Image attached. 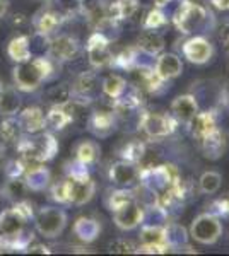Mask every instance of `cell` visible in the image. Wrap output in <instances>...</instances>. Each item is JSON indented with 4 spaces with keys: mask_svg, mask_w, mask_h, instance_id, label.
<instances>
[{
    "mask_svg": "<svg viewBox=\"0 0 229 256\" xmlns=\"http://www.w3.org/2000/svg\"><path fill=\"white\" fill-rule=\"evenodd\" d=\"M53 72V62L45 56H36L21 62L14 68V84L19 90H35Z\"/></svg>",
    "mask_w": 229,
    "mask_h": 256,
    "instance_id": "1",
    "label": "cell"
},
{
    "mask_svg": "<svg viewBox=\"0 0 229 256\" xmlns=\"http://www.w3.org/2000/svg\"><path fill=\"white\" fill-rule=\"evenodd\" d=\"M16 148L21 154V159L28 166H36L43 164L47 160L53 159L58 150V144L52 134H41L35 138H24L16 144Z\"/></svg>",
    "mask_w": 229,
    "mask_h": 256,
    "instance_id": "2",
    "label": "cell"
},
{
    "mask_svg": "<svg viewBox=\"0 0 229 256\" xmlns=\"http://www.w3.org/2000/svg\"><path fill=\"white\" fill-rule=\"evenodd\" d=\"M35 224L41 236L48 239L58 238L67 226V214L58 207H43L36 216Z\"/></svg>",
    "mask_w": 229,
    "mask_h": 256,
    "instance_id": "3",
    "label": "cell"
},
{
    "mask_svg": "<svg viewBox=\"0 0 229 256\" xmlns=\"http://www.w3.org/2000/svg\"><path fill=\"white\" fill-rule=\"evenodd\" d=\"M190 232L195 241L202 242V244H212L219 239L220 232H222V226H220L219 218L215 216L202 214L193 220Z\"/></svg>",
    "mask_w": 229,
    "mask_h": 256,
    "instance_id": "4",
    "label": "cell"
},
{
    "mask_svg": "<svg viewBox=\"0 0 229 256\" xmlns=\"http://www.w3.org/2000/svg\"><path fill=\"white\" fill-rule=\"evenodd\" d=\"M140 126L149 137H166L173 134L176 128V120L169 114H157V113H144L140 116Z\"/></svg>",
    "mask_w": 229,
    "mask_h": 256,
    "instance_id": "5",
    "label": "cell"
},
{
    "mask_svg": "<svg viewBox=\"0 0 229 256\" xmlns=\"http://www.w3.org/2000/svg\"><path fill=\"white\" fill-rule=\"evenodd\" d=\"M87 56H89L91 65L96 68L106 67L113 62V53L110 50V41L105 36L99 34L98 31L87 40Z\"/></svg>",
    "mask_w": 229,
    "mask_h": 256,
    "instance_id": "6",
    "label": "cell"
},
{
    "mask_svg": "<svg viewBox=\"0 0 229 256\" xmlns=\"http://www.w3.org/2000/svg\"><path fill=\"white\" fill-rule=\"evenodd\" d=\"M205 19V10L191 2H183L174 12V24L181 32H190Z\"/></svg>",
    "mask_w": 229,
    "mask_h": 256,
    "instance_id": "7",
    "label": "cell"
},
{
    "mask_svg": "<svg viewBox=\"0 0 229 256\" xmlns=\"http://www.w3.org/2000/svg\"><path fill=\"white\" fill-rule=\"evenodd\" d=\"M79 43L76 38L62 34L48 41V58L55 62H69L77 55Z\"/></svg>",
    "mask_w": 229,
    "mask_h": 256,
    "instance_id": "8",
    "label": "cell"
},
{
    "mask_svg": "<svg viewBox=\"0 0 229 256\" xmlns=\"http://www.w3.org/2000/svg\"><path fill=\"white\" fill-rule=\"evenodd\" d=\"M115 224L123 230H130L137 227L142 222L144 218V212L140 208V205L137 204L135 200L127 202L125 205H122L120 208L115 210Z\"/></svg>",
    "mask_w": 229,
    "mask_h": 256,
    "instance_id": "9",
    "label": "cell"
},
{
    "mask_svg": "<svg viewBox=\"0 0 229 256\" xmlns=\"http://www.w3.org/2000/svg\"><path fill=\"white\" fill-rule=\"evenodd\" d=\"M69 204L74 205H84L93 198L96 192L94 181H91L89 178L86 180H72L69 178Z\"/></svg>",
    "mask_w": 229,
    "mask_h": 256,
    "instance_id": "10",
    "label": "cell"
},
{
    "mask_svg": "<svg viewBox=\"0 0 229 256\" xmlns=\"http://www.w3.org/2000/svg\"><path fill=\"white\" fill-rule=\"evenodd\" d=\"M115 116L116 113L113 110H98L91 114L89 122V130L93 132L96 137H108L111 132L115 130Z\"/></svg>",
    "mask_w": 229,
    "mask_h": 256,
    "instance_id": "11",
    "label": "cell"
},
{
    "mask_svg": "<svg viewBox=\"0 0 229 256\" xmlns=\"http://www.w3.org/2000/svg\"><path fill=\"white\" fill-rule=\"evenodd\" d=\"M183 53L191 64H205L212 55V44L202 36H197L183 44Z\"/></svg>",
    "mask_w": 229,
    "mask_h": 256,
    "instance_id": "12",
    "label": "cell"
},
{
    "mask_svg": "<svg viewBox=\"0 0 229 256\" xmlns=\"http://www.w3.org/2000/svg\"><path fill=\"white\" fill-rule=\"evenodd\" d=\"M137 178H139V168L134 162L120 160L110 168V180L118 186H130Z\"/></svg>",
    "mask_w": 229,
    "mask_h": 256,
    "instance_id": "13",
    "label": "cell"
},
{
    "mask_svg": "<svg viewBox=\"0 0 229 256\" xmlns=\"http://www.w3.org/2000/svg\"><path fill=\"white\" fill-rule=\"evenodd\" d=\"M18 122L23 132L26 134H38L47 126V116L40 108H26L19 113Z\"/></svg>",
    "mask_w": 229,
    "mask_h": 256,
    "instance_id": "14",
    "label": "cell"
},
{
    "mask_svg": "<svg viewBox=\"0 0 229 256\" xmlns=\"http://www.w3.org/2000/svg\"><path fill=\"white\" fill-rule=\"evenodd\" d=\"M197 110H198L197 101L190 94L178 96L171 104L173 116L176 118V122H183V123H190L195 114H197Z\"/></svg>",
    "mask_w": 229,
    "mask_h": 256,
    "instance_id": "15",
    "label": "cell"
},
{
    "mask_svg": "<svg viewBox=\"0 0 229 256\" xmlns=\"http://www.w3.org/2000/svg\"><path fill=\"white\" fill-rule=\"evenodd\" d=\"M23 178L31 192H43L48 186L52 174H50V169L43 164H36V166H28Z\"/></svg>",
    "mask_w": 229,
    "mask_h": 256,
    "instance_id": "16",
    "label": "cell"
},
{
    "mask_svg": "<svg viewBox=\"0 0 229 256\" xmlns=\"http://www.w3.org/2000/svg\"><path fill=\"white\" fill-rule=\"evenodd\" d=\"M28 218L23 216L16 207L7 208L0 214V232L11 236V234H18L19 230L24 229Z\"/></svg>",
    "mask_w": 229,
    "mask_h": 256,
    "instance_id": "17",
    "label": "cell"
},
{
    "mask_svg": "<svg viewBox=\"0 0 229 256\" xmlns=\"http://www.w3.org/2000/svg\"><path fill=\"white\" fill-rule=\"evenodd\" d=\"M96 89H98V79H96V76L91 72H86V74H82V76L76 80V84H74L72 96L76 98V101L84 104V102L91 101V98L94 96Z\"/></svg>",
    "mask_w": 229,
    "mask_h": 256,
    "instance_id": "18",
    "label": "cell"
},
{
    "mask_svg": "<svg viewBox=\"0 0 229 256\" xmlns=\"http://www.w3.org/2000/svg\"><path fill=\"white\" fill-rule=\"evenodd\" d=\"M154 70H156V74L162 80H169L180 76L183 65H181V60L178 58L174 53H164V55H161L159 58H157L156 68Z\"/></svg>",
    "mask_w": 229,
    "mask_h": 256,
    "instance_id": "19",
    "label": "cell"
},
{
    "mask_svg": "<svg viewBox=\"0 0 229 256\" xmlns=\"http://www.w3.org/2000/svg\"><path fill=\"white\" fill-rule=\"evenodd\" d=\"M64 22V16L58 14L55 10H43L33 19V24L36 28V32L43 36H48L52 32H55L58 28Z\"/></svg>",
    "mask_w": 229,
    "mask_h": 256,
    "instance_id": "20",
    "label": "cell"
},
{
    "mask_svg": "<svg viewBox=\"0 0 229 256\" xmlns=\"http://www.w3.org/2000/svg\"><path fill=\"white\" fill-rule=\"evenodd\" d=\"M21 110V96L16 88H4L0 86V114L2 116H14Z\"/></svg>",
    "mask_w": 229,
    "mask_h": 256,
    "instance_id": "21",
    "label": "cell"
},
{
    "mask_svg": "<svg viewBox=\"0 0 229 256\" xmlns=\"http://www.w3.org/2000/svg\"><path fill=\"white\" fill-rule=\"evenodd\" d=\"M137 9H139V0H115L106 7V18L118 22L132 18Z\"/></svg>",
    "mask_w": 229,
    "mask_h": 256,
    "instance_id": "22",
    "label": "cell"
},
{
    "mask_svg": "<svg viewBox=\"0 0 229 256\" xmlns=\"http://www.w3.org/2000/svg\"><path fill=\"white\" fill-rule=\"evenodd\" d=\"M7 53L18 64L31 58L33 52H31V40H29V36H18V38L11 40L9 46H7Z\"/></svg>",
    "mask_w": 229,
    "mask_h": 256,
    "instance_id": "23",
    "label": "cell"
},
{
    "mask_svg": "<svg viewBox=\"0 0 229 256\" xmlns=\"http://www.w3.org/2000/svg\"><path fill=\"white\" fill-rule=\"evenodd\" d=\"M99 230H101V226L98 224V220L94 218H89V217H81L76 220L74 224V232L76 236L84 242H91L98 238Z\"/></svg>",
    "mask_w": 229,
    "mask_h": 256,
    "instance_id": "24",
    "label": "cell"
},
{
    "mask_svg": "<svg viewBox=\"0 0 229 256\" xmlns=\"http://www.w3.org/2000/svg\"><path fill=\"white\" fill-rule=\"evenodd\" d=\"M29 192L26 181H24V178H7L6 184L2 186V195L7 198V200L11 202H21L24 200Z\"/></svg>",
    "mask_w": 229,
    "mask_h": 256,
    "instance_id": "25",
    "label": "cell"
},
{
    "mask_svg": "<svg viewBox=\"0 0 229 256\" xmlns=\"http://www.w3.org/2000/svg\"><path fill=\"white\" fill-rule=\"evenodd\" d=\"M137 46H139V50H142L144 53H147V55H157L164 48V40H162L161 34H157L154 31H144L139 36Z\"/></svg>",
    "mask_w": 229,
    "mask_h": 256,
    "instance_id": "26",
    "label": "cell"
},
{
    "mask_svg": "<svg viewBox=\"0 0 229 256\" xmlns=\"http://www.w3.org/2000/svg\"><path fill=\"white\" fill-rule=\"evenodd\" d=\"M202 146L203 152H205V158L209 159H217L222 156L224 152V137L222 134L215 128L212 134H209L207 137L202 138Z\"/></svg>",
    "mask_w": 229,
    "mask_h": 256,
    "instance_id": "27",
    "label": "cell"
},
{
    "mask_svg": "<svg viewBox=\"0 0 229 256\" xmlns=\"http://www.w3.org/2000/svg\"><path fill=\"white\" fill-rule=\"evenodd\" d=\"M190 123L193 126V135L198 140H202L215 130V120L210 113H197Z\"/></svg>",
    "mask_w": 229,
    "mask_h": 256,
    "instance_id": "28",
    "label": "cell"
},
{
    "mask_svg": "<svg viewBox=\"0 0 229 256\" xmlns=\"http://www.w3.org/2000/svg\"><path fill=\"white\" fill-rule=\"evenodd\" d=\"M140 239H142V244L145 246H168L166 242V229L159 226H145L140 230Z\"/></svg>",
    "mask_w": 229,
    "mask_h": 256,
    "instance_id": "29",
    "label": "cell"
},
{
    "mask_svg": "<svg viewBox=\"0 0 229 256\" xmlns=\"http://www.w3.org/2000/svg\"><path fill=\"white\" fill-rule=\"evenodd\" d=\"M21 137H23V128H21L19 122L12 116H7L0 123V138L6 144H18Z\"/></svg>",
    "mask_w": 229,
    "mask_h": 256,
    "instance_id": "30",
    "label": "cell"
},
{
    "mask_svg": "<svg viewBox=\"0 0 229 256\" xmlns=\"http://www.w3.org/2000/svg\"><path fill=\"white\" fill-rule=\"evenodd\" d=\"M99 152L101 148L96 142H91V140H86V142H81L76 148V158L79 162L82 164H93L96 162V159L99 158Z\"/></svg>",
    "mask_w": 229,
    "mask_h": 256,
    "instance_id": "31",
    "label": "cell"
},
{
    "mask_svg": "<svg viewBox=\"0 0 229 256\" xmlns=\"http://www.w3.org/2000/svg\"><path fill=\"white\" fill-rule=\"evenodd\" d=\"M125 89H127V82L120 76H108L106 79L103 80V90H105L106 96H110L111 99L122 96Z\"/></svg>",
    "mask_w": 229,
    "mask_h": 256,
    "instance_id": "32",
    "label": "cell"
},
{
    "mask_svg": "<svg viewBox=\"0 0 229 256\" xmlns=\"http://www.w3.org/2000/svg\"><path fill=\"white\" fill-rule=\"evenodd\" d=\"M145 152V146L140 140H132L128 142L127 146L123 147L122 150V158L123 160H128V162H134V164H139V160L142 159Z\"/></svg>",
    "mask_w": 229,
    "mask_h": 256,
    "instance_id": "33",
    "label": "cell"
},
{
    "mask_svg": "<svg viewBox=\"0 0 229 256\" xmlns=\"http://www.w3.org/2000/svg\"><path fill=\"white\" fill-rule=\"evenodd\" d=\"M111 64H115L116 67L120 68H127V70H132L134 67H137V53L134 48H127L123 50L120 55L113 56V62Z\"/></svg>",
    "mask_w": 229,
    "mask_h": 256,
    "instance_id": "34",
    "label": "cell"
},
{
    "mask_svg": "<svg viewBox=\"0 0 229 256\" xmlns=\"http://www.w3.org/2000/svg\"><path fill=\"white\" fill-rule=\"evenodd\" d=\"M220 188V174L215 171L203 172L200 178V190L203 193H215Z\"/></svg>",
    "mask_w": 229,
    "mask_h": 256,
    "instance_id": "35",
    "label": "cell"
},
{
    "mask_svg": "<svg viewBox=\"0 0 229 256\" xmlns=\"http://www.w3.org/2000/svg\"><path fill=\"white\" fill-rule=\"evenodd\" d=\"M70 98H72V90L65 84L57 86V88H53L48 92V99H50V102H52V106L65 104L67 101H70Z\"/></svg>",
    "mask_w": 229,
    "mask_h": 256,
    "instance_id": "36",
    "label": "cell"
},
{
    "mask_svg": "<svg viewBox=\"0 0 229 256\" xmlns=\"http://www.w3.org/2000/svg\"><path fill=\"white\" fill-rule=\"evenodd\" d=\"M130 200H135L134 198V193L132 192H127V190H118V192H113L108 198V207H110L111 212H115L116 208H120L122 205H125L127 202Z\"/></svg>",
    "mask_w": 229,
    "mask_h": 256,
    "instance_id": "37",
    "label": "cell"
},
{
    "mask_svg": "<svg viewBox=\"0 0 229 256\" xmlns=\"http://www.w3.org/2000/svg\"><path fill=\"white\" fill-rule=\"evenodd\" d=\"M52 198L55 202H58V204H69V183H67V180L53 184Z\"/></svg>",
    "mask_w": 229,
    "mask_h": 256,
    "instance_id": "38",
    "label": "cell"
},
{
    "mask_svg": "<svg viewBox=\"0 0 229 256\" xmlns=\"http://www.w3.org/2000/svg\"><path fill=\"white\" fill-rule=\"evenodd\" d=\"M166 24V18L161 10H151L145 18L144 28L145 30H157V28L164 26Z\"/></svg>",
    "mask_w": 229,
    "mask_h": 256,
    "instance_id": "39",
    "label": "cell"
},
{
    "mask_svg": "<svg viewBox=\"0 0 229 256\" xmlns=\"http://www.w3.org/2000/svg\"><path fill=\"white\" fill-rule=\"evenodd\" d=\"M24 171H26V164H24L23 159L11 160V162L6 166L7 178H21V176H24Z\"/></svg>",
    "mask_w": 229,
    "mask_h": 256,
    "instance_id": "40",
    "label": "cell"
},
{
    "mask_svg": "<svg viewBox=\"0 0 229 256\" xmlns=\"http://www.w3.org/2000/svg\"><path fill=\"white\" fill-rule=\"evenodd\" d=\"M110 251L111 253H122V254L135 253V246L130 241H127V239H118V241L110 244Z\"/></svg>",
    "mask_w": 229,
    "mask_h": 256,
    "instance_id": "41",
    "label": "cell"
},
{
    "mask_svg": "<svg viewBox=\"0 0 229 256\" xmlns=\"http://www.w3.org/2000/svg\"><path fill=\"white\" fill-rule=\"evenodd\" d=\"M28 253H41V254H45V253H50V250H48V248L47 246H43V244H35V246H31V244H29L28 246Z\"/></svg>",
    "mask_w": 229,
    "mask_h": 256,
    "instance_id": "42",
    "label": "cell"
},
{
    "mask_svg": "<svg viewBox=\"0 0 229 256\" xmlns=\"http://www.w3.org/2000/svg\"><path fill=\"white\" fill-rule=\"evenodd\" d=\"M217 9H222V10H227L229 9V0H210Z\"/></svg>",
    "mask_w": 229,
    "mask_h": 256,
    "instance_id": "43",
    "label": "cell"
},
{
    "mask_svg": "<svg viewBox=\"0 0 229 256\" xmlns=\"http://www.w3.org/2000/svg\"><path fill=\"white\" fill-rule=\"evenodd\" d=\"M7 12V0H0V19L6 16Z\"/></svg>",
    "mask_w": 229,
    "mask_h": 256,
    "instance_id": "44",
    "label": "cell"
},
{
    "mask_svg": "<svg viewBox=\"0 0 229 256\" xmlns=\"http://www.w3.org/2000/svg\"><path fill=\"white\" fill-rule=\"evenodd\" d=\"M4 158H6V148H4V146H0V166L4 162Z\"/></svg>",
    "mask_w": 229,
    "mask_h": 256,
    "instance_id": "45",
    "label": "cell"
},
{
    "mask_svg": "<svg viewBox=\"0 0 229 256\" xmlns=\"http://www.w3.org/2000/svg\"><path fill=\"white\" fill-rule=\"evenodd\" d=\"M154 2H156L157 7H162V6H166V4H168L169 0H154Z\"/></svg>",
    "mask_w": 229,
    "mask_h": 256,
    "instance_id": "46",
    "label": "cell"
},
{
    "mask_svg": "<svg viewBox=\"0 0 229 256\" xmlns=\"http://www.w3.org/2000/svg\"><path fill=\"white\" fill-rule=\"evenodd\" d=\"M224 41H226V46L229 48V32L227 34H224Z\"/></svg>",
    "mask_w": 229,
    "mask_h": 256,
    "instance_id": "47",
    "label": "cell"
},
{
    "mask_svg": "<svg viewBox=\"0 0 229 256\" xmlns=\"http://www.w3.org/2000/svg\"><path fill=\"white\" fill-rule=\"evenodd\" d=\"M79 2H81V0H79Z\"/></svg>",
    "mask_w": 229,
    "mask_h": 256,
    "instance_id": "48",
    "label": "cell"
}]
</instances>
